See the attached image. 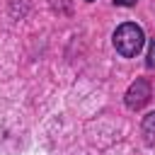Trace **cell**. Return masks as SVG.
Segmentation results:
<instances>
[{
  "label": "cell",
  "mask_w": 155,
  "mask_h": 155,
  "mask_svg": "<svg viewBox=\"0 0 155 155\" xmlns=\"http://www.w3.org/2000/svg\"><path fill=\"white\" fill-rule=\"evenodd\" d=\"M140 133H143V140H145L148 145H155V111H150V114L143 116Z\"/></svg>",
  "instance_id": "3957f363"
},
{
  "label": "cell",
  "mask_w": 155,
  "mask_h": 155,
  "mask_svg": "<svg viewBox=\"0 0 155 155\" xmlns=\"http://www.w3.org/2000/svg\"><path fill=\"white\" fill-rule=\"evenodd\" d=\"M145 65H148V68H155V36L150 39V46H148V58H145Z\"/></svg>",
  "instance_id": "277c9868"
},
{
  "label": "cell",
  "mask_w": 155,
  "mask_h": 155,
  "mask_svg": "<svg viewBox=\"0 0 155 155\" xmlns=\"http://www.w3.org/2000/svg\"><path fill=\"white\" fill-rule=\"evenodd\" d=\"M111 41H114V48H116L124 58H133V56L140 53V48H143V44H145V34H143L140 24H136V22H124V24L116 27Z\"/></svg>",
  "instance_id": "6da1fadb"
},
{
  "label": "cell",
  "mask_w": 155,
  "mask_h": 155,
  "mask_svg": "<svg viewBox=\"0 0 155 155\" xmlns=\"http://www.w3.org/2000/svg\"><path fill=\"white\" fill-rule=\"evenodd\" d=\"M87 2H92V0H87Z\"/></svg>",
  "instance_id": "8992f818"
},
{
  "label": "cell",
  "mask_w": 155,
  "mask_h": 155,
  "mask_svg": "<svg viewBox=\"0 0 155 155\" xmlns=\"http://www.w3.org/2000/svg\"><path fill=\"white\" fill-rule=\"evenodd\" d=\"M124 102H126V107H128L131 111L143 109V107L150 102V82H148L145 78H136V80L128 85V90H126V94H124Z\"/></svg>",
  "instance_id": "7a4b0ae2"
},
{
  "label": "cell",
  "mask_w": 155,
  "mask_h": 155,
  "mask_svg": "<svg viewBox=\"0 0 155 155\" xmlns=\"http://www.w3.org/2000/svg\"><path fill=\"white\" fill-rule=\"evenodd\" d=\"M114 2H116L119 7H133V5L138 2V0H114Z\"/></svg>",
  "instance_id": "5b68a950"
}]
</instances>
